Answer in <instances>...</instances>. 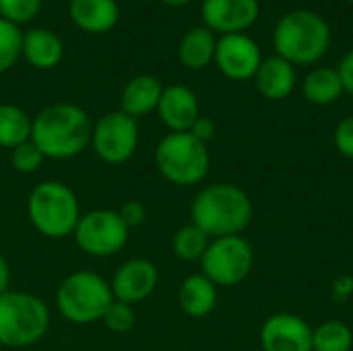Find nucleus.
I'll list each match as a JSON object with an SVG mask.
<instances>
[{"mask_svg":"<svg viewBox=\"0 0 353 351\" xmlns=\"http://www.w3.org/2000/svg\"><path fill=\"white\" fill-rule=\"evenodd\" d=\"M27 215L31 225L50 240L72 236L81 207L77 194L58 180L39 182L27 199Z\"/></svg>","mask_w":353,"mask_h":351,"instance_id":"4","label":"nucleus"},{"mask_svg":"<svg viewBox=\"0 0 353 351\" xmlns=\"http://www.w3.org/2000/svg\"><path fill=\"white\" fill-rule=\"evenodd\" d=\"M203 275L217 288H234L242 283L254 267V250L242 236L213 238L201 259Z\"/></svg>","mask_w":353,"mask_h":351,"instance_id":"8","label":"nucleus"},{"mask_svg":"<svg viewBox=\"0 0 353 351\" xmlns=\"http://www.w3.org/2000/svg\"><path fill=\"white\" fill-rule=\"evenodd\" d=\"M21 54L33 68L48 70V68H54L56 64H60V60L64 56V46L56 33L46 31V29H31V31L23 33Z\"/></svg>","mask_w":353,"mask_h":351,"instance_id":"19","label":"nucleus"},{"mask_svg":"<svg viewBox=\"0 0 353 351\" xmlns=\"http://www.w3.org/2000/svg\"><path fill=\"white\" fill-rule=\"evenodd\" d=\"M353 294V277L352 275H339L333 281V296L337 300H345Z\"/></svg>","mask_w":353,"mask_h":351,"instance_id":"34","label":"nucleus"},{"mask_svg":"<svg viewBox=\"0 0 353 351\" xmlns=\"http://www.w3.org/2000/svg\"><path fill=\"white\" fill-rule=\"evenodd\" d=\"M120 17L116 0H70L72 23L87 33L110 31Z\"/></svg>","mask_w":353,"mask_h":351,"instance_id":"18","label":"nucleus"},{"mask_svg":"<svg viewBox=\"0 0 353 351\" xmlns=\"http://www.w3.org/2000/svg\"><path fill=\"white\" fill-rule=\"evenodd\" d=\"M215 64L232 81H250L254 79L263 54L256 41L246 33L221 35L215 46Z\"/></svg>","mask_w":353,"mask_h":351,"instance_id":"11","label":"nucleus"},{"mask_svg":"<svg viewBox=\"0 0 353 351\" xmlns=\"http://www.w3.org/2000/svg\"><path fill=\"white\" fill-rule=\"evenodd\" d=\"M209 244H211V238L201 228H196L194 223H188V225L180 228L174 234L172 250H174V254L180 261L194 263V261H201L203 259V254L209 248Z\"/></svg>","mask_w":353,"mask_h":351,"instance_id":"24","label":"nucleus"},{"mask_svg":"<svg viewBox=\"0 0 353 351\" xmlns=\"http://www.w3.org/2000/svg\"><path fill=\"white\" fill-rule=\"evenodd\" d=\"M261 12L259 0H205L201 14L207 29L221 35L244 33Z\"/></svg>","mask_w":353,"mask_h":351,"instance_id":"13","label":"nucleus"},{"mask_svg":"<svg viewBox=\"0 0 353 351\" xmlns=\"http://www.w3.org/2000/svg\"><path fill=\"white\" fill-rule=\"evenodd\" d=\"M353 331L341 321H327L312 329V351H352Z\"/></svg>","mask_w":353,"mask_h":351,"instance_id":"25","label":"nucleus"},{"mask_svg":"<svg viewBox=\"0 0 353 351\" xmlns=\"http://www.w3.org/2000/svg\"><path fill=\"white\" fill-rule=\"evenodd\" d=\"M159 174L176 186H194L209 174L211 157L207 145L190 132H170L155 149Z\"/></svg>","mask_w":353,"mask_h":351,"instance_id":"7","label":"nucleus"},{"mask_svg":"<svg viewBox=\"0 0 353 351\" xmlns=\"http://www.w3.org/2000/svg\"><path fill=\"white\" fill-rule=\"evenodd\" d=\"M114 302L110 283L93 271H77L60 281L56 308L72 325H93L103 319Z\"/></svg>","mask_w":353,"mask_h":351,"instance_id":"6","label":"nucleus"},{"mask_svg":"<svg viewBox=\"0 0 353 351\" xmlns=\"http://www.w3.org/2000/svg\"><path fill=\"white\" fill-rule=\"evenodd\" d=\"M263 351H312V327L298 314H271L259 333Z\"/></svg>","mask_w":353,"mask_h":351,"instance_id":"12","label":"nucleus"},{"mask_svg":"<svg viewBox=\"0 0 353 351\" xmlns=\"http://www.w3.org/2000/svg\"><path fill=\"white\" fill-rule=\"evenodd\" d=\"M254 83L263 97H267L271 101H281L296 87V68L281 56L263 58V62L254 74Z\"/></svg>","mask_w":353,"mask_h":351,"instance_id":"16","label":"nucleus"},{"mask_svg":"<svg viewBox=\"0 0 353 351\" xmlns=\"http://www.w3.org/2000/svg\"><path fill=\"white\" fill-rule=\"evenodd\" d=\"M43 161H46V155L39 151V147L31 139L10 151V166L19 174H33L41 168Z\"/></svg>","mask_w":353,"mask_h":351,"instance_id":"27","label":"nucleus"},{"mask_svg":"<svg viewBox=\"0 0 353 351\" xmlns=\"http://www.w3.org/2000/svg\"><path fill=\"white\" fill-rule=\"evenodd\" d=\"M196 141H201V143H209V141H213V137H215V132H217V126H215V122L211 120V118H207V116H199L196 118V122L192 124V128L188 130Z\"/></svg>","mask_w":353,"mask_h":351,"instance_id":"32","label":"nucleus"},{"mask_svg":"<svg viewBox=\"0 0 353 351\" xmlns=\"http://www.w3.org/2000/svg\"><path fill=\"white\" fill-rule=\"evenodd\" d=\"M33 120L12 103H0V147L14 149L31 139Z\"/></svg>","mask_w":353,"mask_h":351,"instance_id":"23","label":"nucleus"},{"mask_svg":"<svg viewBox=\"0 0 353 351\" xmlns=\"http://www.w3.org/2000/svg\"><path fill=\"white\" fill-rule=\"evenodd\" d=\"M302 91H304V97L314 106L335 103L343 93V85H341L337 68H331V66L314 68L312 72L306 74Z\"/></svg>","mask_w":353,"mask_h":351,"instance_id":"22","label":"nucleus"},{"mask_svg":"<svg viewBox=\"0 0 353 351\" xmlns=\"http://www.w3.org/2000/svg\"><path fill=\"white\" fill-rule=\"evenodd\" d=\"M8 283H10V269L6 259L0 254V294L8 292Z\"/></svg>","mask_w":353,"mask_h":351,"instance_id":"35","label":"nucleus"},{"mask_svg":"<svg viewBox=\"0 0 353 351\" xmlns=\"http://www.w3.org/2000/svg\"><path fill=\"white\" fill-rule=\"evenodd\" d=\"M190 217L211 240L240 236L252 219V201L240 186L217 182L205 186L192 199Z\"/></svg>","mask_w":353,"mask_h":351,"instance_id":"2","label":"nucleus"},{"mask_svg":"<svg viewBox=\"0 0 353 351\" xmlns=\"http://www.w3.org/2000/svg\"><path fill=\"white\" fill-rule=\"evenodd\" d=\"M155 112L170 132H188L201 116L199 99L186 85L163 87Z\"/></svg>","mask_w":353,"mask_h":351,"instance_id":"15","label":"nucleus"},{"mask_svg":"<svg viewBox=\"0 0 353 351\" xmlns=\"http://www.w3.org/2000/svg\"><path fill=\"white\" fill-rule=\"evenodd\" d=\"M350 2H353V0H350Z\"/></svg>","mask_w":353,"mask_h":351,"instance_id":"37","label":"nucleus"},{"mask_svg":"<svg viewBox=\"0 0 353 351\" xmlns=\"http://www.w3.org/2000/svg\"><path fill=\"white\" fill-rule=\"evenodd\" d=\"M101 321L112 333L122 335V333H128L137 325V312H134V306H130L126 302H120V300H114L108 306Z\"/></svg>","mask_w":353,"mask_h":351,"instance_id":"28","label":"nucleus"},{"mask_svg":"<svg viewBox=\"0 0 353 351\" xmlns=\"http://www.w3.org/2000/svg\"><path fill=\"white\" fill-rule=\"evenodd\" d=\"M95 155L112 166L126 163L139 147V124L137 118L118 112L103 114L91 130V143Z\"/></svg>","mask_w":353,"mask_h":351,"instance_id":"10","label":"nucleus"},{"mask_svg":"<svg viewBox=\"0 0 353 351\" xmlns=\"http://www.w3.org/2000/svg\"><path fill=\"white\" fill-rule=\"evenodd\" d=\"M277 56L294 66L319 62L331 46V27L314 10L298 8L279 19L273 31Z\"/></svg>","mask_w":353,"mask_h":351,"instance_id":"3","label":"nucleus"},{"mask_svg":"<svg viewBox=\"0 0 353 351\" xmlns=\"http://www.w3.org/2000/svg\"><path fill=\"white\" fill-rule=\"evenodd\" d=\"M41 0H0V17L21 25L31 21L39 12Z\"/></svg>","mask_w":353,"mask_h":351,"instance_id":"29","label":"nucleus"},{"mask_svg":"<svg viewBox=\"0 0 353 351\" xmlns=\"http://www.w3.org/2000/svg\"><path fill=\"white\" fill-rule=\"evenodd\" d=\"M50 329L46 302L29 292L0 294V345L23 350L37 343Z\"/></svg>","mask_w":353,"mask_h":351,"instance_id":"5","label":"nucleus"},{"mask_svg":"<svg viewBox=\"0 0 353 351\" xmlns=\"http://www.w3.org/2000/svg\"><path fill=\"white\" fill-rule=\"evenodd\" d=\"M337 72H339V79H341V85H343V93H350L353 97V50H350L339 60Z\"/></svg>","mask_w":353,"mask_h":351,"instance_id":"33","label":"nucleus"},{"mask_svg":"<svg viewBox=\"0 0 353 351\" xmlns=\"http://www.w3.org/2000/svg\"><path fill=\"white\" fill-rule=\"evenodd\" d=\"M178 302L190 319H205L217 306V285L203 273L186 277L178 290Z\"/></svg>","mask_w":353,"mask_h":351,"instance_id":"17","label":"nucleus"},{"mask_svg":"<svg viewBox=\"0 0 353 351\" xmlns=\"http://www.w3.org/2000/svg\"><path fill=\"white\" fill-rule=\"evenodd\" d=\"M23 33L19 25L0 17V74L6 72L21 56Z\"/></svg>","mask_w":353,"mask_h":351,"instance_id":"26","label":"nucleus"},{"mask_svg":"<svg viewBox=\"0 0 353 351\" xmlns=\"http://www.w3.org/2000/svg\"><path fill=\"white\" fill-rule=\"evenodd\" d=\"M333 143H335V149H337L343 157L353 159V116L343 118V120L335 126Z\"/></svg>","mask_w":353,"mask_h":351,"instance_id":"30","label":"nucleus"},{"mask_svg":"<svg viewBox=\"0 0 353 351\" xmlns=\"http://www.w3.org/2000/svg\"><path fill=\"white\" fill-rule=\"evenodd\" d=\"M128 228L120 219L118 211L93 209L81 215L72 238L79 250L95 259H108L118 254L128 242Z\"/></svg>","mask_w":353,"mask_h":351,"instance_id":"9","label":"nucleus"},{"mask_svg":"<svg viewBox=\"0 0 353 351\" xmlns=\"http://www.w3.org/2000/svg\"><path fill=\"white\" fill-rule=\"evenodd\" d=\"M93 124L87 112L74 103H54L33 118L31 141L46 159L77 157L91 143Z\"/></svg>","mask_w":353,"mask_h":351,"instance_id":"1","label":"nucleus"},{"mask_svg":"<svg viewBox=\"0 0 353 351\" xmlns=\"http://www.w3.org/2000/svg\"><path fill=\"white\" fill-rule=\"evenodd\" d=\"M118 215L124 221V225L128 230H132V228H139L141 223H145L147 209H145V205L141 201H128V203L122 205V209L118 211Z\"/></svg>","mask_w":353,"mask_h":351,"instance_id":"31","label":"nucleus"},{"mask_svg":"<svg viewBox=\"0 0 353 351\" xmlns=\"http://www.w3.org/2000/svg\"><path fill=\"white\" fill-rule=\"evenodd\" d=\"M215 33L207 27H194L190 29L182 41H180V62L190 70H201L209 66L215 58Z\"/></svg>","mask_w":353,"mask_h":351,"instance_id":"21","label":"nucleus"},{"mask_svg":"<svg viewBox=\"0 0 353 351\" xmlns=\"http://www.w3.org/2000/svg\"><path fill=\"white\" fill-rule=\"evenodd\" d=\"M163 4H168V6H184V4H188L190 0H161Z\"/></svg>","mask_w":353,"mask_h":351,"instance_id":"36","label":"nucleus"},{"mask_svg":"<svg viewBox=\"0 0 353 351\" xmlns=\"http://www.w3.org/2000/svg\"><path fill=\"white\" fill-rule=\"evenodd\" d=\"M159 273L157 267L147 259H130L118 267L114 273L110 288L114 300L126 302L130 306L145 302L157 288Z\"/></svg>","mask_w":353,"mask_h":351,"instance_id":"14","label":"nucleus"},{"mask_svg":"<svg viewBox=\"0 0 353 351\" xmlns=\"http://www.w3.org/2000/svg\"><path fill=\"white\" fill-rule=\"evenodd\" d=\"M161 91H163V87L155 77H149V74L134 77L132 81L126 83V87L122 91V97H120L122 112L132 118L155 112Z\"/></svg>","mask_w":353,"mask_h":351,"instance_id":"20","label":"nucleus"}]
</instances>
